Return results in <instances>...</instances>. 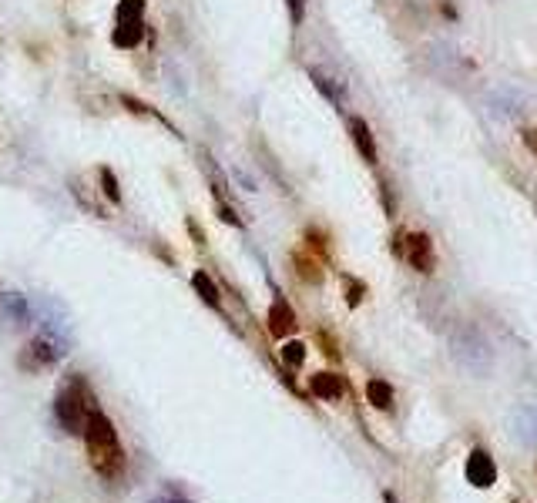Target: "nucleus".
I'll list each match as a JSON object with an SVG mask.
<instances>
[{"label": "nucleus", "instance_id": "7", "mask_svg": "<svg viewBox=\"0 0 537 503\" xmlns=\"http://www.w3.org/2000/svg\"><path fill=\"white\" fill-rule=\"evenodd\" d=\"M266 322H268V332H272L276 340H286V336H292V332H296V312H292V306L279 296V292H276L272 306H268Z\"/></svg>", "mask_w": 537, "mask_h": 503}, {"label": "nucleus", "instance_id": "25", "mask_svg": "<svg viewBox=\"0 0 537 503\" xmlns=\"http://www.w3.org/2000/svg\"><path fill=\"white\" fill-rule=\"evenodd\" d=\"M524 148L537 158V124H534V128H527V131H524Z\"/></svg>", "mask_w": 537, "mask_h": 503}, {"label": "nucleus", "instance_id": "11", "mask_svg": "<svg viewBox=\"0 0 537 503\" xmlns=\"http://www.w3.org/2000/svg\"><path fill=\"white\" fill-rule=\"evenodd\" d=\"M350 134H353V144H356V152L363 154V162H366V164H376L380 152H376V138H373L370 124L363 121V118H353V121H350Z\"/></svg>", "mask_w": 537, "mask_h": 503}, {"label": "nucleus", "instance_id": "9", "mask_svg": "<svg viewBox=\"0 0 537 503\" xmlns=\"http://www.w3.org/2000/svg\"><path fill=\"white\" fill-rule=\"evenodd\" d=\"M142 41H145V21H114V31H111L114 47L134 51Z\"/></svg>", "mask_w": 537, "mask_h": 503}, {"label": "nucleus", "instance_id": "21", "mask_svg": "<svg viewBox=\"0 0 537 503\" xmlns=\"http://www.w3.org/2000/svg\"><path fill=\"white\" fill-rule=\"evenodd\" d=\"M121 104H124V108H128V111H132V114H142V118H158V121H162V124H168L165 118H162V114L152 111V104L138 101V98H132V94H121ZM168 128H172V124H168ZM172 131H175V128H172Z\"/></svg>", "mask_w": 537, "mask_h": 503}, {"label": "nucleus", "instance_id": "16", "mask_svg": "<svg viewBox=\"0 0 537 503\" xmlns=\"http://www.w3.org/2000/svg\"><path fill=\"white\" fill-rule=\"evenodd\" d=\"M192 288H195L198 296H202V302H205V306H218V302H222V299H218L216 278L208 276V272H202V268H198V272H192Z\"/></svg>", "mask_w": 537, "mask_h": 503}, {"label": "nucleus", "instance_id": "17", "mask_svg": "<svg viewBox=\"0 0 537 503\" xmlns=\"http://www.w3.org/2000/svg\"><path fill=\"white\" fill-rule=\"evenodd\" d=\"M98 178H101V195L108 198L111 205H121V185H118V175H114L108 164L98 168Z\"/></svg>", "mask_w": 537, "mask_h": 503}, {"label": "nucleus", "instance_id": "2", "mask_svg": "<svg viewBox=\"0 0 537 503\" xmlns=\"http://www.w3.org/2000/svg\"><path fill=\"white\" fill-rule=\"evenodd\" d=\"M450 356L474 380H487L494 372V342L477 322H457L450 332Z\"/></svg>", "mask_w": 537, "mask_h": 503}, {"label": "nucleus", "instance_id": "8", "mask_svg": "<svg viewBox=\"0 0 537 503\" xmlns=\"http://www.w3.org/2000/svg\"><path fill=\"white\" fill-rule=\"evenodd\" d=\"M310 393L312 396H320L326 403H336L342 400V393H346V382H342L340 372H316L310 380Z\"/></svg>", "mask_w": 537, "mask_h": 503}, {"label": "nucleus", "instance_id": "6", "mask_svg": "<svg viewBox=\"0 0 537 503\" xmlns=\"http://www.w3.org/2000/svg\"><path fill=\"white\" fill-rule=\"evenodd\" d=\"M464 473H467V480L474 483L477 490H487V487H494L497 483V463H494V456L487 450H470V456H467V466H464Z\"/></svg>", "mask_w": 537, "mask_h": 503}, {"label": "nucleus", "instance_id": "10", "mask_svg": "<svg viewBox=\"0 0 537 503\" xmlns=\"http://www.w3.org/2000/svg\"><path fill=\"white\" fill-rule=\"evenodd\" d=\"M310 81L316 84V91H320L322 98H326V101L336 108V111H342V108H346V91H342V84L336 81V78H330V74L320 71V68H312Z\"/></svg>", "mask_w": 537, "mask_h": 503}, {"label": "nucleus", "instance_id": "24", "mask_svg": "<svg viewBox=\"0 0 537 503\" xmlns=\"http://www.w3.org/2000/svg\"><path fill=\"white\" fill-rule=\"evenodd\" d=\"M218 218H222L226 225H232V228H242V218H238L236 212H232V208L222 202V198H218Z\"/></svg>", "mask_w": 537, "mask_h": 503}, {"label": "nucleus", "instance_id": "13", "mask_svg": "<svg viewBox=\"0 0 537 503\" xmlns=\"http://www.w3.org/2000/svg\"><path fill=\"white\" fill-rule=\"evenodd\" d=\"M366 400H370L373 410H383V413H393L396 406V393L386 380H370L366 382Z\"/></svg>", "mask_w": 537, "mask_h": 503}, {"label": "nucleus", "instance_id": "20", "mask_svg": "<svg viewBox=\"0 0 537 503\" xmlns=\"http://www.w3.org/2000/svg\"><path fill=\"white\" fill-rule=\"evenodd\" d=\"M279 356H282V362H286L290 370H302V362H306V346H302L300 340H290L279 350Z\"/></svg>", "mask_w": 537, "mask_h": 503}, {"label": "nucleus", "instance_id": "23", "mask_svg": "<svg viewBox=\"0 0 537 503\" xmlns=\"http://www.w3.org/2000/svg\"><path fill=\"white\" fill-rule=\"evenodd\" d=\"M286 7H290L292 27H302V17H306V0H286Z\"/></svg>", "mask_w": 537, "mask_h": 503}, {"label": "nucleus", "instance_id": "18", "mask_svg": "<svg viewBox=\"0 0 537 503\" xmlns=\"http://www.w3.org/2000/svg\"><path fill=\"white\" fill-rule=\"evenodd\" d=\"M114 21H145V0H118Z\"/></svg>", "mask_w": 537, "mask_h": 503}, {"label": "nucleus", "instance_id": "19", "mask_svg": "<svg viewBox=\"0 0 537 503\" xmlns=\"http://www.w3.org/2000/svg\"><path fill=\"white\" fill-rule=\"evenodd\" d=\"M68 185H71V195L78 198V205H84V208H88V212H91V215H98V218H108V215H104V208L98 205V202H94L91 195H88V185H84V182H78V178H71Z\"/></svg>", "mask_w": 537, "mask_h": 503}, {"label": "nucleus", "instance_id": "1", "mask_svg": "<svg viewBox=\"0 0 537 503\" xmlns=\"http://www.w3.org/2000/svg\"><path fill=\"white\" fill-rule=\"evenodd\" d=\"M84 446H88V460H91L94 473L101 477V480H118L124 473V446L118 440V430H114V423L104 416L98 406L91 410L88 423H84Z\"/></svg>", "mask_w": 537, "mask_h": 503}, {"label": "nucleus", "instance_id": "14", "mask_svg": "<svg viewBox=\"0 0 537 503\" xmlns=\"http://www.w3.org/2000/svg\"><path fill=\"white\" fill-rule=\"evenodd\" d=\"M0 309L11 316V322L24 326V322H31V306H27V299L17 296V292H7V296H0Z\"/></svg>", "mask_w": 537, "mask_h": 503}, {"label": "nucleus", "instance_id": "3", "mask_svg": "<svg viewBox=\"0 0 537 503\" xmlns=\"http://www.w3.org/2000/svg\"><path fill=\"white\" fill-rule=\"evenodd\" d=\"M91 410H94V400L91 393H88V386H84V380H71L54 396V420H58V426L64 433H71V436H81Z\"/></svg>", "mask_w": 537, "mask_h": 503}, {"label": "nucleus", "instance_id": "22", "mask_svg": "<svg viewBox=\"0 0 537 503\" xmlns=\"http://www.w3.org/2000/svg\"><path fill=\"white\" fill-rule=\"evenodd\" d=\"M342 288H346V306L350 309H356L363 302V299H366V286H363L360 278H342Z\"/></svg>", "mask_w": 537, "mask_h": 503}, {"label": "nucleus", "instance_id": "4", "mask_svg": "<svg viewBox=\"0 0 537 503\" xmlns=\"http://www.w3.org/2000/svg\"><path fill=\"white\" fill-rule=\"evenodd\" d=\"M64 356H68V336H61V332H47V329H44L41 336H34V340L24 346L21 370H27V372L54 370Z\"/></svg>", "mask_w": 537, "mask_h": 503}, {"label": "nucleus", "instance_id": "12", "mask_svg": "<svg viewBox=\"0 0 537 503\" xmlns=\"http://www.w3.org/2000/svg\"><path fill=\"white\" fill-rule=\"evenodd\" d=\"M514 436L524 446H537V406H521L514 413Z\"/></svg>", "mask_w": 537, "mask_h": 503}, {"label": "nucleus", "instance_id": "26", "mask_svg": "<svg viewBox=\"0 0 537 503\" xmlns=\"http://www.w3.org/2000/svg\"><path fill=\"white\" fill-rule=\"evenodd\" d=\"M185 228H188V232H192V238H195V246H205V232H202V228H198V222H195V218H188V222H185Z\"/></svg>", "mask_w": 537, "mask_h": 503}, {"label": "nucleus", "instance_id": "5", "mask_svg": "<svg viewBox=\"0 0 537 503\" xmlns=\"http://www.w3.org/2000/svg\"><path fill=\"white\" fill-rule=\"evenodd\" d=\"M403 258L410 262V268H416L420 276H430L437 268V252H434V242L426 232H410V236L403 238Z\"/></svg>", "mask_w": 537, "mask_h": 503}, {"label": "nucleus", "instance_id": "27", "mask_svg": "<svg viewBox=\"0 0 537 503\" xmlns=\"http://www.w3.org/2000/svg\"><path fill=\"white\" fill-rule=\"evenodd\" d=\"M152 503H188L185 497H172V493H168V497H158V500H152Z\"/></svg>", "mask_w": 537, "mask_h": 503}, {"label": "nucleus", "instance_id": "15", "mask_svg": "<svg viewBox=\"0 0 537 503\" xmlns=\"http://www.w3.org/2000/svg\"><path fill=\"white\" fill-rule=\"evenodd\" d=\"M292 262H296V272H300V278H306V282H312V286H320V282H322L320 258H312L306 248H300V252L292 256Z\"/></svg>", "mask_w": 537, "mask_h": 503}]
</instances>
